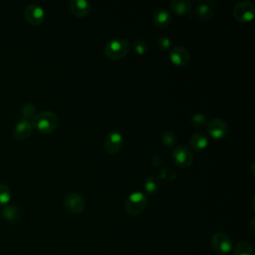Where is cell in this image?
Returning <instances> with one entry per match:
<instances>
[{
	"label": "cell",
	"mask_w": 255,
	"mask_h": 255,
	"mask_svg": "<svg viewBox=\"0 0 255 255\" xmlns=\"http://www.w3.org/2000/svg\"><path fill=\"white\" fill-rule=\"evenodd\" d=\"M214 2L212 1H202L195 8V16L201 21L210 20L214 15L213 10Z\"/></svg>",
	"instance_id": "13"
},
{
	"label": "cell",
	"mask_w": 255,
	"mask_h": 255,
	"mask_svg": "<svg viewBox=\"0 0 255 255\" xmlns=\"http://www.w3.org/2000/svg\"><path fill=\"white\" fill-rule=\"evenodd\" d=\"M130 49L129 42L125 38H114L107 42L104 48L105 55L111 60L124 58Z\"/></svg>",
	"instance_id": "2"
},
{
	"label": "cell",
	"mask_w": 255,
	"mask_h": 255,
	"mask_svg": "<svg viewBox=\"0 0 255 255\" xmlns=\"http://www.w3.org/2000/svg\"><path fill=\"white\" fill-rule=\"evenodd\" d=\"M124 136L119 130H111L104 139V147L110 154L118 153L123 146Z\"/></svg>",
	"instance_id": "8"
},
{
	"label": "cell",
	"mask_w": 255,
	"mask_h": 255,
	"mask_svg": "<svg viewBox=\"0 0 255 255\" xmlns=\"http://www.w3.org/2000/svg\"><path fill=\"white\" fill-rule=\"evenodd\" d=\"M211 246L217 254L226 255L232 249V241L226 233L215 232L211 237Z\"/></svg>",
	"instance_id": "5"
},
{
	"label": "cell",
	"mask_w": 255,
	"mask_h": 255,
	"mask_svg": "<svg viewBox=\"0 0 255 255\" xmlns=\"http://www.w3.org/2000/svg\"><path fill=\"white\" fill-rule=\"evenodd\" d=\"M189 145L194 151H201L208 145V137L202 131L193 132L189 137Z\"/></svg>",
	"instance_id": "15"
},
{
	"label": "cell",
	"mask_w": 255,
	"mask_h": 255,
	"mask_svg": "<svg viewBox=\"0 0 255 255\" xmlns=\"http://www.w3.org/2000/svg\"><path fill=\"white\" fill-rule=\"evenodd\" d=\"M151 163L154 166H161L163 164V158L159 154H153L151 157Z\"/></svg>",
	"instance_id": "28"
},
{
	"label": "cell",
	"mask_w": 255,
	"mask_h": 255,
	"mask_svg": "<svg viewBox=\"0 0 255 255\" xmlns=\"http://www.w3.org/2000/svg\"><path fill=\"white\" fill-rule=\"evenodd\" d=\"M70 9L77 17H85L91 11V3L88 0H71Z\"/></svg>",
	"instance_id": "14"
},
{
	"label": "cell",
	"mask_w": 255,
	"mask_h": 255,
	"mask_svg": "<svg viewBox=\"0 0 255 255\" xmlns=\"http://www.w3.org/2000/svg\"><path fill=\"white\" fill-rule=\"evenodd\" d=\"M248 229H249L251 234H254V232H255V219H254V217H252L250 219V221L248 223Z\"/></svg>",
	"instance_id": "29"
},
{
	"label": "cell",
	"mask_w": 255,
	"mask_h": 255,
	"mask_svg": "<svg viewBox=\"0 0 255 255\" xmlns=\"http://www.w3.org/2000/svg\"><path fill=\"white\" fill-rule=\"evenodd\" d=\"M206 128L208 134L215 139H221L225 137L229 131V126L227 122L220 118L210 120L207 124Z\"/></svg>",
	"instance_id": "6"
},
{
	"label": "cell",
	"mask_w": 255,
	"mask_h": 255,
	"mask_svg": "<svg viewBox=\"0 0 255 255\" xmlns=\"http://www.w3.org/2000/svg\"><path fill=\"white\" fill-rule=\"evenodd\" d=\"M170 8L178 15L188 14L192 8V3L189 0H170Z\"/></svg>",
	"instance_id": "17"
},
{
	"label": "cell",
	"mask_w": 255,
	"mask_h": 255,
	"mask_svg": "<svg viewBox=\"0 0 255 255\" xmlns=\"http://www.w3.org/2000/svg\"><path fill=\"white\" fill-rule=\"evenodd\" d=\"M176 140H177V137L173 131L165 130L161 133V141L164 145L172 146L176 142Z\"/></svg>",
	"instance_id": "25"
},
{
	"label": "cell",
	"mask_w": 255,
	"mask_h": 255,
	"mask_svg": "<svg viewBox=\"0 0 255 255\" xmlns=\"http://www.w3.org/2000/svg\"><path fill=\"white\" fill-rule=\"evenodd\" d=\"M172 159L179 167H187L192 163L193 155L189 148L184 145H176L172 150Z\"/></svg>",
	"instance_id": "9"
},
{
	"label": "cell",
	"mask_w": 255,
	"mask_h": 255,
	"mask_svg": "<svg viewBox=\"0 0 255 255\" xmlns=\"http://www.w3.org/2000/svg\"><path fill=\"white\" fill-rule=\"evenodd\" d=\"M147 196L145 193L137 190L131 192L126 199L125 208L130 215H138L142 213L147 207Z\"/></svg>",
	"instance_id": "3"
},
{
	"label": "cell",
	"mask_w": 255,
	"mask_h": 255,
	"mask_svg": "<svg viewBox=\"0 0 255 255\" xmlns=\"http://www.w3.org/2000/svg\"><path fill=\"white\" fill-rule=\"evenodd\" d=\"M143 188L147 193H155L160 188V178L156 175H149L143 183Z\"/></svg>",
	"instance_id": "19"
},
{
	"label": "cell",
	"mask_w": 255,
	"mask_h": 255,
	"mask_svg": "<svg viewBox=\"0 0 255 255\" xmlns=\"http://www.w3.org/2000/svg\"><path fill=\"white\" fill-rule=\"evenodd\" d=\"M1 215L10 222H15L20 217V208L15 204H6L1 208Z\"/></svg>",
	"instance_id": "18"
},
{
	"label": "cell",
	"mask_w": 255,
	"mask_h": 255,
	"mask_svg": "<svg viewBox=\"0 0 255 255\" xmlns=\"http://www.w3.org/2000/svg\"><path fill=\"white\" fill-rule=\"evenodd\" d=\"M169 59L176 66H185L190 60V54L184 46L171 47L169 51Z\"/></svg>",
	"instance_id": "11"
},
{
	"label": "cell",
	"mask_w": 255,
	"mask_h": 255,
	"mask_svg": "<svg viewBox=\"0 0 255 255\" xmlns=\"http://www.w3.org/2000/svg\"><path fill=\"white\" fill-rule=\"evenodd\" d=\"M255 6L252 2L239 1L233 7V16L239 22H249L254 18Z\"/></svg>",
	"instance_id": "4"
},
{
	"label": "cell",
	"mask_w": 255,
	"mask_h": 255,
	"mask_svg": "<svg viewBox=\"0 0 255 255\" xmlns=\"http://www.w3.org/2000/svg\"><path fill=\"white\" fill-rule=\"evenodd\" d=\"M157 46L161 49V50H168L171 49L172 46V42L171 39L167 36H161L157 39Z\"/></svg>",
	"instance_id": "27"
},
{
	"label": "cell",
	"mask_w": 255,
	"mask_h": 255,
	"mask_svg": "<svg viewBox=\"0 0 255 255\" xmlns=\"http://www.w3.org/2000/svg\"><path fill=\"white\" fill-rule=\"evenodd\" d=\"M175 177H176L175 171L169 167H162L159 171V178H162L164 180L172 181L173 179H175Z\"/></svg>",
	"instance_id": "26"
},
{
	"label": "cell",
	"mask_w": 255,
	"mask_h": 255,
	"mask_svg": "<svg viewBox=\"0 0 255 255\" xmlns=\"http://www.w3.org/2000/svg\"><path fill=\"white\" fill-rule=\"evenodd\" d=\"M32 126L42 133H49L56 129L59 124L58 116L51 111L37 113L32 120Z\"/></svg>",
	"instance_id": "1"
},
{
	"label": "cell",
	"mask_w": 255,
	"mask_h": 255,
	"mask_svg": "<svg viewBox=\"0 0 255 255\" xmlns=\"http://www.w3.org/2000/svg\"><path fill=\"white\" fill-rule=\"evenodd\" d=\"M33 131L32 123L25 119H20L13 128V135L16 139L23 140L28 138Z\"/></svg>",
	"instance_id": "12"
},
{
	"label": "cell",
	"mask_w": 255,
	"mask_h": 255,
	"mask_svg": "<svg viewBox=\"0 0 255 255\" xmlns=\"http://www.w3.org/2000/svg\"><path fill=\"white\" fill-rule=\"evenodd\" d=\"M131 46H132L133 50L135 51V53L138 55H144L148 51V45H147L146 41L142 40V39L133 40Z\"/></svg>",
	"instance_id": "23"
},
{
	"label": "cell",
	"mask_w": 255,
	"mask_h": 255,
	"mask_svg": "<svg viewBox=\"0 0 255 255\" xmlns=\"http://www.w3.org/2000/svg\"><path fill=\"white\" fill-rule=\"evenodd\" d=\"M36 107L32 104V103H26L23 107H22V115H23V119L28 120L30 122H32L33 118L36 116Z\"/></svg>",
	"instance_id": "22"
},
{
	"label": "cell",
	"mask_w": 255,
	"mask_h": 255,
	"mask_svg": "<svg viewBox=\"0 0 255 255\" xmlns=\"http://www.w3.org/2000/svg\"><path fill=\"white\" fill-rule=\"evenodd\" d=\"M64 206L69 213L79 214L81 213L86 206L84 197L77 192H70L64 197Z\"/></svg>",
	"instance_id": "7"
},
{
	"label": "cell",
	"mask_w": 255,
	"mask_h": 255,
	"mask_svg": "<svg viewBox=\"0 0 255 255\" xmlns=\"http://www.w3.org/2000/svg\"><path fill=\"white\" fill-rule=\"evenodd\" d=\"M24 15L26 20L32 25H39L45 18V11L42 6L32 3L26 6Z\"/></svg>",
	"instance_id": "10"
},
{
	"label": "cell",
	"mask_w": 255,
	"mask_h": 255,
	"mask_svg": "<svg viewBox=\"0 0 255 255\" xmlns=\"http://www.w3.org/2000/svg\"><path fill=\"white\" fill-rule=\"evenodd\" d=\"M11 196L12 194L10 188L6 184L0 182V205L4 206L8 204V202L11 199Z\"/></svg>",
	"instance_id": "21"
},
{
	"label": "cell",
	"mask_w": 255,
	"mask_h": 255,
	"mask_svg": "<svg viewBox=\"0 0 255 255\" xmlns=\"http://www.w3.org/2000/svg\"><path fill=\"white\" fill-rule=\"evenodd\" d=\"M170 21H171V14L166 8L160 7L156 9V11L153 14V22L157 27L164 28L169 25Z\"/></svg>",
	"instance_id": "16"
},
{
	"label": "cell",
	"mask_w": 255,
	"mask_h": 255,
	"mask_svg": "<svg viewBox=\"0 0 255 255\" xmlns=\"http://www.w3.org/2000/svg\"><path fill=\"white\" fill-rule=\"evenodd\" d=\"M190 123L195 128H203L207 123V119H206V116L204 114L195 113L191 116Z\"/></svg>",
	"instance_id": "24"
},
{
	"label": "cell",
	"mask_w": 255,
	"mask_h": 255,
	"mask_svg": "<svg viewBox=\"0 0 255 255\" xmlns=\"http://www.w3.org/2000/svg\"><path fill=\"white\" fill-rule=\"evenodd\" d=\"M233 255H253V248L247 241H239L233 250Z\"/></svg>",
	"instance_id": "20"
}]
</instances>
